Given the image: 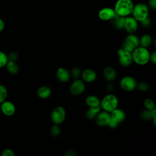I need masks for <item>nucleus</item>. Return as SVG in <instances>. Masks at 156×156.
Returning a JSON list of instances; mask_svg holds the SVG:
<instances>
[{"label":"nucleus","instance_id":"obj_32","mask_svg":"<svg viewBox=\"0 0 156 156\" xmlns=\"http://www.w3.org/2000/svg\"><path fill=\"white\" fill-rule=\"evenodd\" d=\"M1 156H15L14 151L10 148H5L2 151Z\"/></svg>","mask_w":156,"mask_h":156},{"label":"nucleus","instance_id":"obj_34","mask_svg":"<svg viewBox=\"0 0 156 156\" xmlns=\"http://www.w3.org/2000/svg\"><path fill=\"white\" fill-rule=\"evenodd\" d=\"M149 61H151L152 63H156V51H154L151 53H150Z\"/></svg>","mask_w":156,"mask_h":156},{"label":"nucleus","instance_id":"obj_39","mask_svg":"<svg viewBox=\"0 0 156 156\" xmlns=\"http://www.w3.org/2000/svg\"><path fill=\"white\" fill-rule=\"evenodd\" d=\"M5 27V23L4 20L0 18V32H2Z\"/></svg>","mask_w":156,"mask_h":156},{"label":"nucleus","instance_id":"obj_4","mask_svg":"<svg viewBox=\"0 0 156 156\" xmlns=\"http://www.w3.org/2000/svg\"><path fill=\"white\" fill-rule=\"evenodd\" d=\"M149 13V8L147 5L143 2H139L134 5L132 12V16L138 22H141L148 17Z\"/></svg>","mask_w":156,"mask_h":156},{"label":"nucleus","instance_id":"obj_36","mask_svg":"<svg viewBox=\"0 0 156 156\" xmlns=\"http://www.w3.org/2000/svg\"><path fill=\"white\" fill-rule=\"evenodd\" d=\"M63 156H77V153L74 150L69 149L65 152Z\"/></svg>","mask_w":156,"mask_h":156},{"label":"nucleus","instance_id":"obj_11","mask_svg":"<svg viewBox=\"0 0 156 156\" xmlns=\"http://www.w3.org/2000/svg\"><path fill=\"white\" fill-rule=\"evenodd\" d=\"M96 124L100 127L107 126L111 120L110 113L104 110L101 111L94 118Z\"/></svg>","mask_w":156,"mask_h":156},{"label":"nucleus","instance_id":"obj_13","mask_svg":"<svg viewBox=\"0 0 156 156\" xmlns=\"http://www.w3.org/2000/svg\"><path fill=\"white\" fill-rule=\"evenodd\" d=\"M115 15L113 9L109 7H104L98 12V17L102 21H110Z\"/></svg>","mask_w":156,"mask_h":156},{"label":"nucleus","instance_id":"obj_19","mask_svg":"<svg viewBox=\"0 0 156 156\" xmlns=\"http://www.w3.org/2000/svg\"><path fill=\"white\" fill-rule=\"evenodd\" d=\"M140 118L144 121L153 120L154 125H155V118H156V109L153 110H143L140 115Z\"/></svg>","mask_w":156,"mask_h":156},{"label":"nucleus","instance_id":"obj_23","mask_svg":"<svg viewBox=\"0 0 156 156\" xmlns=\"http://www.w3.org/2000/svg\"><path fill=\"white\" fill-rule=\"evenodd\" d=\"M101 111L100 107H88L85 113V116L88 119H94L97 115Z\"/></svg>","mask_w":156,"mask_h":156},{"label":"nucleus","instance_id":"obj_28","mask_svg":"<svg viewBox=\"0 0 156 156\" xmlns=\"http://www.w3.org/2000/svg\"><path fill=\"white\" fill-rule=\"evenodd\" d=\"M61 132V130L58 125L57 124H53L50 129V134L53 137L58 136Z\"/></svg>","mask_w":156,"mask_h":156},{"label":"nucleus","instance_id":"obj_29","mask_svg":"<svg viewBox=\"0 0 156 156\" xmlns=\"http://www.w3.org/2000/svg\"><path fill=\"white\" fill-rule=\"evenodd\" d=\"M7 62L8 59L7 54L4 52L0 51V68L5 66Z\"/></svg>","mask_w":156,"mask_h":156},{"label":"nucleus","instance_id":"obj_35","mask_svg":"<svg viewBox=\"0 0 156 156\" xmlns=\"http://www.w3.org/2000/svg\"><path fill=\"white\" fill-rule=\"evenodd\" d=\"M149 8H151L152 10L156 9V0H148Z\"/></svg>","mask_w":156,"mask_h":156},{"label":"nucleus","instance_id":"obj_33","mask_svg":"<svg viewBox=\"0 0 156 156\" xmlns=\"http://www.w3.org/2000/svg\"><path fill=\"white\" fill-rule=\"evenodd\" d=\"M141 25L144 27V28H148L151 26V20L149 18V17H147V18L144 19V20L141 21L140 22Z\"/></svg>","mask_w":156,"mask_h":156},{"label":"nucleus","instance_id":"obj_5","mask_svg":"<svg viewBox=\"0 0 156 156\" xmlns=\"http://www.w3.org/2000/svg\"><path fill=\"white\" fill-rule=\"evenodd\" d=\"M139 46L140 43L138 36L135 34H130L126 37L122 44L121 49L132 53V51Z\"/></svg>","mask_w":156,"mask_h":156},{"label":"nucleus","instance_id":"obj_16","mask_svg":"<svg viewBox=\"0 0 156 156\" xmlns=\"http://www.w3.org/2000/svg\"><path fill=\"white\" fill-rule=\"evenodd\" d=\"M110 113L111 119L118 124L122 122L125 120L126 117L125 112L122 109L118 108H116Z\"/></svg>","mask_w":156,"mask_h":156},{"label":"nucleus","instance_id":"obj_1","mask_svg":"<svg viewBox=\"0 0 156 156\" xmlns=\"http://www.w3.org/2000/svg\"><path fill=\"white\" fill-rule=\"evenodd\" d=\"M133 6L132 0H117L113 10L116 15L125 18L132 14Z\"/></svg>","mask_w":156,"mask_h":156},{"label":"nucleus","instance_id":"obj_30","mask_svg":"<svg viewBox=\"0 0 156 156\" xmlns=\"http://www.w3.org/2000/svg\"><path fill=\"white\" fill-rule=\"evenodd\" d=\"M136 88L139 91L142 92H145L148 90L149 85L145 82H140L139 83H137Z\"/></svg>","mask_w":156,"mask_h":156},{"label":"nucleus","instance_id":"obj_37","mask_svg":"<svg viewBox=\"0 0 156 156\" xmlns=\"http://www.w3.org/2000/svg\"><path fill=\"white\" fill-rule=\"evenodd\" d=\"M118 124H118L117 122H116L115 121H114L113 120H112L111 119V120L109 122V123L108 124L107 126H108V127H110V129H115V128H116L118 127Z\"/></svg>","mask_w":156,"mask_h":156},{"label":"nucleus","instance_id":"obj_7","mask_svg":"<svg viewBox=\"0 0 156 156\" xmlns=\"http://www.w3.org/2000/svg\"><path fill=\"white\" fill-rule=\"evenodd\" d=\"M136 85L137 82L136 79L130 76L123 77L119 82L120 87L126 91H133L136 88Z\"/></svg>","mask_w":156,"mask_h":156},{"label":"nucleus","instance_id":"obj_15","mask_svg":"<svg viewBox=\"0 0 156 156\" xmlns=\"http://www.w3.org/2000/svg\"><path fill=\"white\" fill-rule=\"evenodd\" d=\"M55 76L59 82L63 83L67 82L71 78L70 72L66 68L63 67H60L57 69Z\"/></svg>","mask_w":156,"mask_h":156},{"label":"nucleus","instance_id":"obj_24","mask_svg":"<svg viewBox=\"0 0 156 156\" xmlns=\"http://www.w3.org/2000/svg\"><path fill=\"white\" fill-rule=\"evenodd\" d=\"M7 71L12 75H15L19 72V66L15 62L8 61L7 63L5 65Z\"/></svg>","mask_w":156,"mask_h":156},{"label":"nucleus","instance_id":"obj_21","mask_svg":"<svg viewBox=\"0 0 156 156\" xmlns=\"http://www.w3.org/2000/svg\"><path fill=\"white\" fill-rule=\"evenodd\" d=\"M101 100L95 95H89L85 99V104L88 107H100Z\"/></svg>","mask_w":156,"mask_h":156},{"label":"nucleus","instance_id":"obj_12","mask_svg":"<svg viewBox=\"0 0 156 156\" xmlns=\"http://www.w3.org/2000/svg\"><path fill=\"white\" fill-rule=\"evenodd\" d=\"M1 112L7 116H11L13 115L16 112V107L15 104L9 101H5L0 104Z\"/></svg>","mask_w":156,"mask_h":156},{"label":"nucleus","instance_id":"obj_18","mask_svg":"<svg viewBox=\"0 0 156 156\" xmlns=\"http://www.w3.org/2000/svg\"><path fill=\"white\" fill-rule=\"evenodd\" d=\"M52 91L50 87L46 85L40 86L37 90V94L40 98L43 99H48L51 95Z\"/></svg>","mask_w":156,"mask_h":156},{"label":"nucleus","instance_id":"obj_10","mask_svg":"<svg viewBox=\"0 0 156 156\" xmlns=\"http://www.w3.org/2000/svg\"><path fill=\"white\" fill-rule=\"evenodd\" d=\"M138 27V22L132 16H128L124 18L123 29L128 33L135 34Z\"/></svg>","mask_w":156,"mask_h":156},{"label":"nucleus","instance_id":"obj_31","mask_svg":"<svg viewBox=\"0 0 156 156\" xmlns=\"http://www.w3.org/2000/svg\"><path fill=\"white\" fill-rule=\"evenodd\" d=\"M8 61L12 62H16V60L18 58V54L15 51H11L7 54Z\"/></svg>","mask_w":156,"mask_h":156},{"label":"nucleus","instance_id":"obj_8","mask_svg":"<svg viewBox=\"0 0 156 156\" xmlns=\"http://www.w3.org/2000/svg\"><path fill=\"white\" fill-rule=\"evenodd\" d=\"M117 54L118 55V62L121 66H129L133 62L131 52L126 51L121 48L118 50Z\"/></svg>","mask_w":156,"mask_h":156},{"label":"nucleus","instance_id":"obj_9","mask_svg":"<svg viewBox=\"0 0 156 156\" xmlns=\"http://www.w3.org/2000/svg\"><path fill=\"white\" fill-rule=\"evenodd\" d=\"M85 82L79 79H74L69 87V92L73 96L80 95L85 91Z\"/></svg>","mask_w":156,"mask_h":156},{"label":"nucleus","instance_id":"obj_25","mask_svg":"<svg viewBox=\"0 0 156 156\" xmlns=\"http://www.w3.org/2000/svg\"><path fill=\"white\" fill-rule=\"evenodd\" d=\"M7 96L8 91L7 88L4 85L0 84V104L7 100Z\"/></svg>","mask_w":156,"mask_h":156},{"label":"nucleus","instance_id":"obj_38","mask_svg":"<svg viewBox=\"0 0 156 156\" xmlns=\"http://www.w3.org/2000/svg\"><path fill=\"white\" fill-rule=\"evenodd\" d=\"M107 89L109 91H113L115 89V86L112 82H109L108 84L107 85Z\"/></svg>","mask_w":156,"mask_h":156},{"label":"nucleus","instance_id":"obj_14","mask_svg":"<svg viewBox=\"0 0 156 156\" xmlns=\"http://www.w3.org/2000/svg\"><path fill=\"white\" fill-rule=\"evenodd\" d=\"M80 77L84 82L92 83L96 80L97 74L94 70L90 68H87L82 71Z\"/></svg>","mask_w":156,"mask_h":156},{"label":"nucleus","instance_id":"obj_20","mask_svg":"<svg viewBox=\"0 0 156 156\" xmlns=\"http://www.w3.org/2000/svg\"><path fill=\"white\" fill-rule=\"evenodd\" d=\"M112 26L118 30H121L123 29L124 17L115 15V16L110 21Z\"/></svg>","mask_w":156,"mask_h":156},{"label":"nucleus","instance_id":"obj_17","mask_svg":"<svg viewBox=\"0 0 156 156\" xmlns=\"http://www.w3.org/2000/svg\"><path fill=\"white\" fill-rule=\"evenodd\" d=\"M103 76L107 82H112L116 79L117 73L113 67L107 66L103 70Z\"/></svg>","mask_w":156,"mask_h":156},{"label":"nucleus","instance_id":"obj_3","mask_svg":"<svg viewBox=\"0 0 156 156\" xmlns=\"http://www.w3.org/2000/svg\"><path fill=\"white\" fill-rule=\"evenodd\" d=\"M118 99L116 96L110 93L105 95L100 102V107L104 111L111 113L113 110L118 108Z\"/></svg>","mask_w":156,"mask_h":156},{"label":"nucleus","instance_id":"obj_27","mask_svg":"<svg viewBox=\"0 0 156 156\" xmlns=\"http://www.w3.org/2000/svg\"><path fill=\"white\" fill-rule=\"evenodd\" d=\"M144 106L146 110H153L155 109V103L152 99L150 98H147L144 101Z\"/></svg>","mask_w":156,"mask_h":156},{"label":"nucleus","instance_id":"obj_22","mask_svg":"<svg viewBox=\"0 0 156 156\" xmlns=\"http://www.w3.org/2000/svg\"><path fill=\"white\" fill-rule=\"evenodd\" d=\"M140 46L145 48H147L152 43V37L147 34H143L140 38H139Z\"/></svg>","mask_w":156,"mask_h":156},{"label":"nucleus","instance_id":"obj_26","mask_svg":"<svg viewBox=\"0 0 156 156\" xmlns=\"http://www.w3.org/2000/svg\"><path fill=\"white\" fill-rule=\"evenodd\" d=\"M82 71L81 70V69L79 67H77V66L74 67L73 68H72L71 71H69L70 72L71 77H72L74 79H79V77H80L81 76Z\"/></svg>","mask_w":156,"mask_h":156},{"label":"nucleus","instance_id":"obj_6","mask_svg":"<svg viewBox=\"0 0 156 156\" xmlns=\"http://www.w3.org/2000/svg\"><path fill=\"white\" fill-rule=\"evenodd\" d=\"M66 110L62 106L55 107L51 113V119L54 124L59 125L62 124L66 118Z\"/></svg>","mask_w":156,"mask_h":156},{"label":"nucleus","instance_id":"obj_2","mask_svg":"<svg viewBox=\"0 0 156 156\" xmlns=\"http://www.w3.org/2000/svg\"><path fill=\"white\" fill-rule=\"evenodd\" d=\"M150 53L147 48L139 46L132 52V60L138 65H146L149 62Z\"/></svg>","mask_w":156,"mask_h":156}]
</instances>
